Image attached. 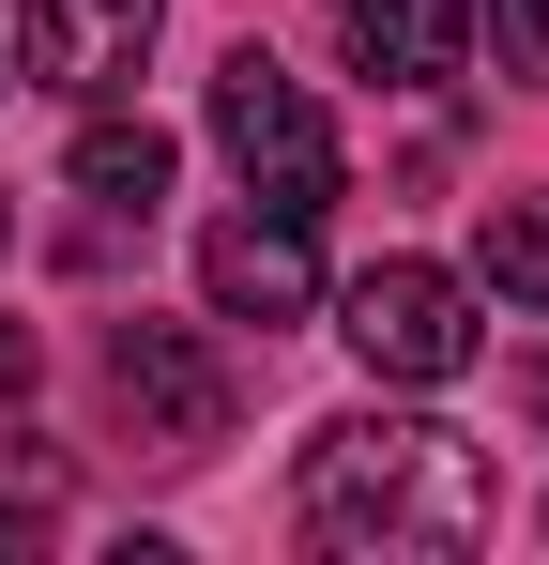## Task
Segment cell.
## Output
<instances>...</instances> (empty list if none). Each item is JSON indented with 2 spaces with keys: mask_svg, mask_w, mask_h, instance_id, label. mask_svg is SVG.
I'll list each match as a JSON object with an SVG mask.
<instances>
[{
  "mask_svg": "<svg viewBox=\"0 0 549 565\" xmlns=\"http://www.w3.org/2000/svg\"><path fill=\"white\" fill-rule=\"evenodd\" d=\"M290 520H305V551H336V565H458V551H488L504 489H488V444H458L443 413H381L366 397V413H336L305 444Z\"/></svg>",
  "mask_w": 549,
  "mask_h": 565,
  "instance_id": "obj_1",
  "label": "cell"
},
{
  "mask_svg": "<svg viewBox=\"0 0 549 565\" xmlns=\"http://www.w3.org/2000/svg\"><path fill=\"white\" fill-rule=\"evenodd\" d=\"M214 138H229V169H245V199L260 214H336V184H352V153H336V122H321V93L290 77V62H260V46H229L214 62Z\"/></svg>",
  "mask_w": 549,
  "mask_h": 565,
  "instance_id": "obj_2",
  "label": "cell"
},
{
  "mask_svg": "<svg viewBox=\"0 0 549 565\" xmlns=\"http://www.w3.org/2000/svg\"><path fill=\"white\" fill-rule=\"evenodd\" d=\"M107 397H122V428L153 444V459H214L229 444V352L198 337V321H122L107 337Z\"/></svg>",
  "mask_w": 549,
  "mask_h": 565,
  "instance_id": "obj_3",
  "label": "cell"
},
{
  "mask_svg": "<svg viewBox=\"0 0 549 565\" xmlns=\"http://www.w3.org/2000/svg\"><path fill=\"white\" fill-rule=\"evenodd\" d=\"M336 337L366 352V382H458L473 367V276L443 260H366L336 290Z\"/></svg>",
  "mask_w": 549,
  "mask_h": 565,
  "instance_id": "obj_4",
  "label": "cell"
},
{
  "mask_svg": "<svg viewBox=\"0 0 549 565\" xmlns=\"http://www.w3.org/2000/svg\"><path fill=\"white\" fill-rule=\"evenodd\" d=\"M153 15H169V0H15V62H31L46 93L107 107V93H138V62H153Z\"/></svg>",
  "mask_w": 549,
  "mask_h": 565,
  "instance_id": "obj_5",
  "label": "cell"
},
{
  "mask_svg": "<svg viewBox=\"0 0 549 565\" xmlns=\"http://www.w3.org/2000/svg\"><path fill=\"white\" fill-rule=\"evenodd\" d=\"M198 290H214V321H305L321 306V245H305V214H214L198 230Z\"/></svg>",
  "mask_w": 549,
  "mask_h": 565,
  "instance_id": "obj_6",
  "label": "cell"
},
{
  "mask_svg": "<svg viewBox=\"0 0 549 565\" xmlns=\"http://www.w3.org/2000/svg\"><path fill=\"white\" fill-rule=\"evenodd\" d=\"M336 15H352V77L381 93H443L473 62V0H336Z\"/></svg>",
  "mask_w": 549,
  "mask_h": 565,
  "instance_id": "obj_7",
  "label": "cell"
},
{
  "mask_svg": "<svg viewBox=\"0 0 549 565\" xmlns=\"http://www.w3.org/2000/svg\"><path fill=\"white\" fill-rule=\"evenodd\" d=\"M169 122H122V107H92L77 122V153H62V184L92 199V214H153V199H169Z\"/></svg>",
  "mask_w": 549,
  "mask_h": 565,
  "instance_id": "obj_8",
  "label": "cell"
},
{
  "mask_svg": "<svg viewBox=\"0 0 549 565\" xmlns=\"http://www.w3.org/2000/svg\"><path fill=\"white\" fill-rule=\"evenodd\" d=\"M473 290L549 306V199H488V214H473Z\"/></svg>",
  "mask_w": 549,
  "mask_h": 565,
  "instance_id": "obj_9",
  "label": "cell"
},
{
  "mask_svg": "<svg viewBox=\"0 0 549 565\" xmlns=\"http://www.w3.org/2000/svg\"><path fill=\"white\" fill-rule=\"evenodd\" d=\"M473 31H488V46H504V77H549V0H488V15H473Z\"/></svg>",
  "mask_w": 549,
  "mask_h": 565,
  "instance_id": "obj_10",
  "label": "cell"
},
{
  "mask_svg": "<svg viewBox=\"0 0 549 565\" xmlns=\"http://www.w3.org/2000/svg\"><path fill=\"white\" fill-rule=\"evenodd\" d=\"M31 382H46V352H31V321H0V413H31Z\"/></svg>",
  "mask_w": 549,
  "mask_h": 565,
  "instance_id": "obj_11",
  "label": "cell"
},
{
  "mask_svg": "<svg viewBox=\"0 0 549 565\" xmlns=\"http://www.w3.org/2000/svg\"><path fill=\"white\" fill-rule=\"evenodd\" d=\"M0 551H46V504L31 489H0Z\"/></svg>",
  "mask_w": 549,
  "mask_h": 565,
  "instance_id": "obj_12",
  "label": "cell"
},
{
  "mask_svg": "<svg viewBox=\"0 0 549 565\" xmlns=\"http://www.w3.org/2000/svg\"><path fill=\"white\" fill-rule=\"evenodd\" d=\"M519 397H535V428H549V352H535V382H519Z\"/></svg>",
  "mask_w": 549,
  "mask_h": 565,
  "instance_id": "obj_13",
  "label": "cell"
},
{
  "mask_svg": "<svg viewBox=\"0 0 549 565\" xmlns=\"http://www.w3.org/2000/svg\"><path fill=\"white\" fill-rule=\"evenodd\" d=\"M0 245H15V199H0Z\"/></svg>",
  "mask_w": 549,
  "mask_h": 565,
  "instance_id": "obj_14",
  "label": "cell"
},
{
  "mask_svg": "<svg viewBox=\"0 0 549 565\" xmlns=\"http://www.w3.org/2000/svg\"><path fill=\"white\" fill-rule=\"evenodd\" d=\"M0 77H15V62H0Z\"/></svg>",
  "mask_w": 549,
  "mask_h": 565,
  "instance_id": "obj_15",
  "label": "cell"
}]
</instances>
